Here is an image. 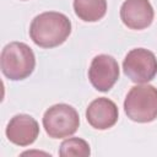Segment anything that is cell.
I'll use <instances>...</instances> for the list:
<instances>
[{
    "label": "cell",
    "instance_id": "5",
    "mask_svg": "<svg viewBox=\"0 0 157 157\" xmlns=\"http://www.w3.org/2000/svg\"><path fill=\"white\" fill-rule=\"evenodd\" d=\"M124 74L136 83H147L157 74L156 55L145 48L131 49L123 61Z\"/></svg>",
    "mask_w": 157,
    "mask_h": 157
},
{
    "label": "cell",
    "instance_id": "8",
    "mask_svg": "<svg viewBox=\"0 0 157 157\" xmlns=\"http://www.w3.org/2000/svg\"><path fill=\"white\" fill-rule=\"evenodd\" d=\"M5 132L10 142L17 146H29L39 135V125L33 117L17 114L10 119Z\"/></svg>",
    "mask_w": 157,
    "mask_h": 157
},
{
    "label": "cell",
    "instance_id": "3",
    "mask_svg": "<svg viewBox=\"0 0 157 157\" xmlns=\"http://www.w3.org/2000/svg\"><path fill=\"white\" fill-rule=\"evenodd\" d=\"M124 110L132 121H153L157 118V88L145 83L134 86L126 94Z\"/></svg>",
    "mask_w": 157,
    "mask_h": 157
},
{
    "label": "cell",
    "instance_id": "7",
    "mask_svg": "<svg viewBox=\"0 0 157 157\" xmlns=\"http://www.w3.org/2000/svg\"><path fill=\"white\" fill-rule=\"evenodd\" d=\"M153 17V7L148 0H125L120 7V18L130 29L147 28Z\"/></svg>",
    "mask_w": 157,
    "mask_h": 157
},
{
    "label": "cell",
    "instance_id": "1",
    "mask_svg": "<svg viewBox=\"0 0 157 157\" xmlns=\"http://www.w3.org/2000/svg\"><path fill=\"white\" fill-rule=\"evenodd\" d=\"M71 33L67 16L56 11H48L36 16L29 26V37L40 48H54L63 44Z\"/></svg>",
    "mask_w": 157,
    "mask_h": 157
},
{
    "label": "cell",
    "instance_id": "2",
    "mask_svg": "<svg viewBox=\"0 0 157 157\" xmlns=\"http://www.w3.org/2000/svg\"><path fill=\"white\" fill-rule=\"evenodd\" d=\"M0 66L7 78L12 81L25 80L34 70L36 56L26 43L11 42L6 44L1 52Z\"/></svg>",
    "mask_w": 157,
    "mask_h": 157
},
{
    "label": "cell",
    "instance_id": "11",
    "mask_svg": "<svg viewBox=\"0 0 157 157\" xmlns=\"http://www.w3.org/2000/svg\"><path fill=\"white\" fill-rule=\"evenodd\" d=\"M60 156H78V157H87L91 155L90 145L86 140L80 137H70L64 140L59 148Z\"/></svg>",
    "mask_w": 157,
    "mask_h": 157
},
{
    "label": "cell",
    "instance_id": "4",
    "mask_svg": "<svg viewBox=\"0 0 157 157\" xmlns=\"http://www.w3.org/2000/svg\"><path fill=\"white\" fill-rule=\"evenodd\" d=\"M80 125L76 109L69 104L59 103L48 108L43 115V126L49 137L63 139L75 134Z\"/></svg>",
    "mask_w": 157,
    "mask_h": 157
},
{
    "label": "cell",
    "instance_id": "10",
    "mask_svg": "<svg viewBox=\"0 0 157 157\" xmlns=\"http://www.w3.org/2000/svg\"><path fill=\"white\" fill-rule=\"evenodd\" d=\"M76 16L85 22H96L107 12V0H74Z\"/></svg>",
    "mask_w": 157,
    "mask_h": 157
},
{
    "label": "cell",
    "instance_id": "9",
    "mask_svg": "<svg viewBox=\"0 0 157 157\" xmlns=\"http://www.w3.org/2000/svg\"><path fill=\"white\" fill-rule=\"evenodd\" d=\"M119 118L117 104L105 98L99 97L90 103L86 109V119L88 124L97 130H107L115 125Z\"/></svg>",
    "mask_w": 157,
    "mask_h": 157
},
{
    "label": "cell",
    "instance_id": "6",
    "mask_svg": "<svg viewBox=\"0 0 157 157\" xmlns=\"http://www.w3.org/2000/svg\"><path fill=\"white\" fill-rule=\"evenodd\" d=\"M88 78L97 91H109L119 78L118 61L107 54L94 56L88 69Z\"/></svg>",
    "mask_w": 157,
    "mask_h": 157
}]
</instances>
